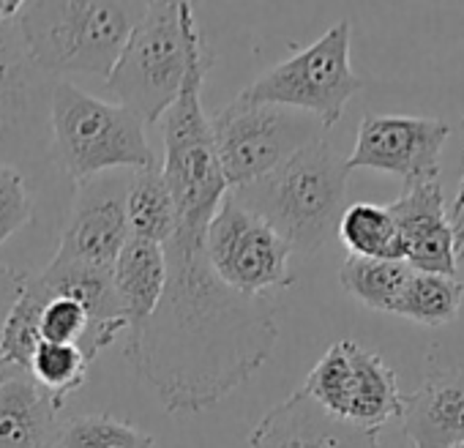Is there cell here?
I'll return each mask as SVG.
<instances>
[{
	"instance_id": "cell-1",
	"label": "cell",
	"mask_w": 464,
	"mask_h": 448,
	"mask_svg": "<svg viewBox=\"0 0 464 448\" xmlns=\"http://www.w3.org/2000/svg\"><path fill=\"white\" fill-rule=\"evenodd\" d=\"M164 258V293L129 334L126 361L167 413H199L268 361L279 339L276 309L266 296L227 287L205 258V239L172 236Z\"/></svg>"
},
{
	"instance_id": "cell-2",
	"label": "cell",
	"mask_w": 464,
	"mask_h": 448,
	"mask_svg": "<svg viewBox=\"0 0 464 448\" xmlns=\"http://www.w3.org/2000/svg\"><path fill=\"white\" fill-rule=\"evenodd\" d=\"M347 161L323 137L304 145L274 172L232 189L298 255L320 252L339 230L347 208Z\"/></svg>"
},
{
	"instance_id": "cell-3",
	"label": "cell",
	"mask_w": 464,
	"mask_h": 448,
	"mask_svg": "<svg viewBox=\"0 0 464 448\" xmlns=\"http://www.w3.org/2000/svg\"><path fill=\"white\" fill-rule=\"evenodd\" d=\"M145 4L102 0H34L23 4L17 31L34 63L53 80H107Z\"/></svg>"
},
{
	"instance_id": "cell-4",
	"label": "cell",
	"mask_w": 464,
	"mask_h": 448,
	"mask_svg": "<svg viewBox=\"0 0 464 448\" xmlns=\"http://www.w3.org/2000/svg\"><path fill=\"white\" fill-rule=\"evenodd\" d=\"M213 66L205 39L197 42L186 83L175 104L164 112V161L159 164L178 210L172 236L205 239L208 221L229 191L216 159L213 134L202 110V85Z\"/></svg>"
},
{
	"instance_id": "cell-5",
	"label": "cell",
	"mask_w": 464,
	"mask_h": 448,
	"mask_svg": "<svg viewBox=\"0 0 464 448\" xmlns=\"http://www.w3.org/2000/svg\"><path fill=\"white\" fill-rule=\"evenodd\" d=\"M202 39L191 4H145L140 23L131 28L110 77L107 91L115 104L131 110L145 126H153L175 104Z\"/></svg>"
},
{
	"instance_id": "cell-6",
	"label": "cell",
	"mask_w": 464,
	"mask_h": 448,
	"mask_svg": "<svg viewBox=\"0 0 464 448\" xmlns=\"http://www.w3.org/2000/svg\"><path fill=\"white\" fill-rule=\"evenodd\" d=\"M50 129L53 153L72 183L115 170L140 172L159 167L142 118L82 91L72 80L55 83Z\"/></svg>"
},
{
	"instance_id": "cell-7",
	"label": "cell",
	"mask_w": 464,
	"mask_h": 448,
	"mask_svg": "<svg viewBox=\"0 0 464 448\" xmlns=\"http://www.w3.org/2000/svg\"><path fill=\"white\" fill-rule=\"evenodd\" d=\"M208 123L229 191L260 180L304 145L323 140L325 134L314 115L274 104H252L244 96L218 107L208 115Z\"/></svg>"
},
{
	"instance_id": "cell-8",
	"label": "cell",
	"mask_w": 464,
	"mask_h": 448,
	"mask_svg": "<svg viewBox=\"0 0 464 448\" xmlns=\"http://www.w3.org/2000/svg\"><path fill=\"white\" fill-rule=\"evenodd\" d=\"M361 85L363 83L350 63V23L342 20L238 96L252 104H274L314 115L328 131L342 121L347 102Z\"/></svg>"
},
{
	"instance_id": "cell-9",
	"label": "cell",
	"mask_w": 464,
	"mask_h": 448,
	"mask_svg": "<svg viewBox=\"0 0 464 448\" xmlns=\"http://www.w3.org/2000/svg\"><path fill=\"white\" fill-rule=\"evenodd\" d=\"M293 249L274 228L227 191L208 221L205 258L213 274L244 296H266L293 285Z\"/></svg>"
},
{
	"instance_id": "cell-10",
	"label": "cell",
	"mask_w": 464,
	"mask_h": 448,
	"mask_svg": "<svg viewBox=\"0 0 464 448\" xmlns=\"http://www.w3.org/2000/svg\"><path fill=\"white\" fill-rule=\"evenodd\" d=\"M55 83L34 63L17 20L0 25V164L23 172L25 164L53 153L50 107Z\"/></svg>"
},
{
	"instance_id": "cell-11",
	"label": "cell",
	"mask_w": 464,
	"mask_h": 448,
	"mask_svg": "<svg viewBox=\"0 0 464 448\" xmlns=\"http://www.w3.org/2000/svg\"><path fill=\"white\" fill-rule=\"evenodd\" d=\"M450 126L420 115H363L347 170H380L401 178L404 186L440 178V153Z\"/></svg>"
},
{
	"instance_id": "cell-12",
	"label": "cell",
	"mask_w": 464,
	"mask_h": 448,
	"mask_svg": "<svg viewBox=\"0 0 464 448\" xmlns=\"http://www.w3.org/2000/svg\"><path fill=\"white\" fill-rule=\"evenodd\" d=\"M126 186L129 178L104 175L74 183V197L55 260L112 271L121 249L131 239L126 221Z\"/></svg>"
},
{
	"instance_id": "cell-13",
	"label": "cell",
	"mask_w": 464,
	"mask_h": 448,
	"mask_svg": "<svg viewBox=\"0 0 464 448\" xmlns=\"http://www.w3.org/2000/svg\"><path fill=\"white\" fill-rule=\"evenodd\" d=\"M388 210L401 236L404 263L412 271L456 277V236L440 178L404 186Z\"/></svg>"
},
{
	"instance_id": "cell-14",
	"label": "cell",
	"mask_w": 464,
	"mask_h": 448,
	"mask_svg": "<svg viewBox=\"0 0 464 448\" xmlns=\"http://www.w3.org/2000/svg\"><path fill=\"white\" fill-rule=\"evenodd\" d=\"M249 448H380V432L325 413L298 388L257 421Z\"/></svg>"
},
{
	"instance_id": "cell-15",
	"label": "cell",
	"mask_w": 464,
	"mask_h": 448,
	"mask_svg": "<svg viewBox=\"0 0 464 448\" xmlns=\"http://www.w3.org/2000/svg\"><path fill=\"white\" fill-rule=\"evenodd\" d=\"M401 429L412 448H453L464 443V369L437 366L404 396Z\"/></svg>"
},
{
	"instance_id": "cell-16",
	"label": "cell",
	"mask_w": 464,
	"mask_h": 448,
	"mask_svg": "<svg viewBox=\"0 0 464 448\" xmlns=\"http://www.w3.org/2000/svg\"><path fill=\"white\" fill-rule=\"evenodd\" d=\"M6 369L0 377V448H55L63 407L28 372Z\"/></svg>"
},
{
	"instance_id": "cell-17",
	"label": "cell",
	"mask_w": 464,
	"mask_h": 448,
	"mask_svg": "<svg viewBox=\"0 0 464 448\" xmlns=\"http://www.w3.org/2000/svg\"><path fill=\"white\" fill-rule=\"evenodd\" d=\"M401 407L404 394L399 391L396 372L380 353L350 339V391L342 421L380 432L388 421L401 415Z\"/></svg>"
},
{
	"instance_id": "cell-18",
	"label": "cell",
	"mask_w": 464,
	"mask_h": 448,
	"mask_svg": "<svg viewBox=\"0 0 464 448\" xmlns=\"http://www.w3.org/2000/svg\"><path fill=\"white\" fill-rule=\"evenodd\" d=\"M167 285L164 247L129 239L112 266V287L129 323V334L137 331L156 309Z\"/></svg>"
},
{
	"instance_id": "cell-19",
	"label": "cell",
	"mask_w": 464,
	"mask_h": 448,
	"mask_svg": "<svg viewBox=\"0 0 464 448\" xmlns=\"http://www.w3.org/2000/svg\"><path fill=\"white\" fill-rule=\"evenodd\" d=\"M34 277L50 298L61 296L77 301L93 323H126L118 293L112 287V271L53 258L47 268Z\"/></svg>"
},
{
	"instance_id": "cell-20",
	"label": "cell",
	"mask_w": 464,
	"mask_h": 448,
	"mask_svg": "<svg viewBox=\"0 0 464 448\" xmlns=\"http://www.w3.org/2000/svg\"><path fill=\"white\" fill-rule=\"evenodd\" d=\"M126 221L131 239L164 247L178 224L172 191L159 167L140 170L126 186Z\"/></svg>"
},
{
	"instance_id": "cell-21",
	"label": "cell",
	"mask_w": 464,
	"mask_h": 448,
	"mask_svg": "<svg viewBox=\"0 0 464 448\" xmlns=\"http://www.w3.org/2000/svg\"><path fill=\"white\" fill-rule=\"evenodd\" d=\"M336 236L350 255L366 260H404V247L388 205L353 202L339 219Z\"/></svg>"
},
{
	"instance_id": "cell-22",
	"label": "cell",
	"mask_w": 464,
	"mask_h": 448,
	"mask_svg": "<svg viewBox=\"0 0 464 448\" xmlns=\"http://www.w3.org/2000/svg\"><path fill=\"white\" fill-rule=\"evenodd\" d=\"M410 277L412 268L404 260H366L347 255L339 268V282L355 301L388 315H393Z\"/></svg>"
},
{
	"instance_id": "cell-23",
	"label": "cell",
	"mask_w": 464,
	"mask_h": 448,
	"mask_svg": "<svg viewBox=\"0 0 464 448\" xmlns=\"http://www.w3.org/2000/svg\"><path fill=\"white\" fill-rule=\"evenodd\" d=\"M461 301H464V285L456 277L412 271L401 298L396 301L393 315L407 317L418 326L440 328V326H450L459 317Z\"/></svg>"
},
{
	"instance_id": "cell-24",
	"label": "cell",
	"mask_w": 464,
	"mask_h": 448,
	"mask_svg": "<svg viewBox=\"0 0 464 448\" xmlns=\"http://www.w3.org/2000/svg\"><path fill=\"white\" fill-rule=\"evenodd\" d=\"M50 296L42 290L34 274H28L25 290L0 331V366H14L28 372V364L42 345V312Z\"/></svg>"
},
{
	"instance_id": "cell-25",
	"label": "cell",
	"mask_w": 464,
	"mask_h": 448,
	"mask_svg": "<svg viewBox=\"0 0 464 448\" xmlns=\"http://www.w3.org/2000/svg\"><path fill=\"white\" fill-rule=\"evenodd\" d=\"M55 448H156V440L112 415H74L61 421Z\"/></svg>"
},
{
	"instance_id": "cell-26",
	"label": "cell",
	"mask_w": 464,
	"mask_h": 448,
	"mask_svg": "<svg viewBox=\"0 0 464 448\" xmlns=\"http://www.w3.org/2000/svg\"><path fill=\"white\" fill-rule=\"evenodd\" d=\"M88 358L74 345L42 342L28 364V375L36 385H42L58 407L66 404V396L77 391L88 377Z\"/></svg>"
},
{
	"instance_id": "cell-27",
	"label": "cell",
	"mask_w": 464,
	"mask_h": 448,
	"mask_svg": "<svg viewBox=\"0 0 464 448\" xmlns=\"http://www.w3.org/2000/svg\"><path fill=\"white\" fill-rule=\"evenodd\" d=\"M34 216V194L25 175L9 164H0V247Z\"/></svg>"
},
{
	"instance_id": "cell-28",
	"label": "cell",
	"mask_w": 464,
	"mask_h": 448,
	"mask_svg": "<svg viewBox=\"0 0 464 448\" xmlns=\"http://www.w3.org/2000/svg\"><path fill=\"white\" fill-rule=\"evenodd\" d=\"M25 282H28V274L12 268V266H6V263H0V331H4L6 317H9V312L14 309L17 298L23 296Z\"/></svg>"
},
{
	"instance_id": "cell-29",
	"label": "cell",
	"mask_w": 464,
	"mask_h": 448,
	"mask_svg": "<svg viewBox=\"0 0 464 448\" xmlns=\"http://www.w3.org/2000/svg\"><path fill=\"white\" fill-rule=\"evenodd\" d=\"M450 213V224H453V236H456V255L464 258V208L459 210H448Z\"/></svg>"
},
{
	"instance_id": "cell-30",
	"label": "cell",
	"mask_w": 464,
	"mask_h": 448,
	"mask_svg": "<svg viewBox=\"0 0 464 448\" xmlns=\"http://www.w3.org/2000/svg\"><path fill=\"white\" fill-rule=\"evenodd\" d=\"M23 12V0H0V25L14 23Z\"/></svg>"
},
{
	"instance_id": "cell-31",
	"label": "cell",
	"mask_w": 464,
	"mask_h": 448,
	"mask_svg": "<svg viewBox=\"0 0 464 448\" xmlns=\"http://www.w3.org/2000/svg\"><path fill=\"white\" fill-rule=\"evenodd\" d=\"M459 208H464V175H461V189H459V194H456V200H453V205L448 210H459Z\"/></svg>"
},
{
	"instance_id": "cell-32",
	"label": "cell",
	"mask_w": 464,
	"mask_h": 448,
	"mask_svg": "<svg viewBox=\"0 0 464 448\" xmlns=\"http://www.w3.org/2000/svg\"><path fill=\"white\" fill-rule=\"evenodd\" d=\"M453 448H464V443H459V445H453Z\"/></svg>"
}]
</instances>
